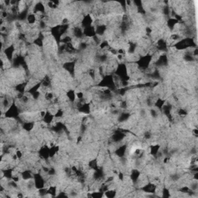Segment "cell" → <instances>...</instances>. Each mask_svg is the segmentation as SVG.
<instances>
[{
    "instance_id": "cell-1",
    "label": "cell",
    "mask_w": 198,
    "mask_h": 198,
    "mask_svg": "<svg viewBox=\"0 0 198 198\" xmlns=\"http://www.w3.org/2000/svg\"><path fill=\"white\" fill-rule=\"evenodd\" d=\"M97 86L100 88H107L111 90V91H117V88L115 86V84L114 81L113 74H105L101 77L100 81L97 84Z\"/></svg>"
},
{
    "instance_id": "cell-2",
    "label": "cell",
    "mask_w": 198,
    "mask_h": 198,
    "mask_svg": "<svg viewBox=\"0 0 198 198\" xmlns=\"http://www.w3.org/2000/svg\"><path fill=\"white\" fill-rule=\"evenodd\" d=\"M21 110L15 101L5 111V117L9 119H19Z\"/></svg>"
},
{
    "instance_id": "cell-3",
    "label": "cell",
    "mask_w": 198,
    "mask_h": 198,
    "mask_svg": "<svg viewBox=\"0 0 198 198\" xmlns=\"http://www.w3.org/2000/svg\"><path fill=\"white\" fill-rule=\"evenodd\" d=\"M33 181H34V183H35V187L37 190H40V189L43 188V187L46 186V182H47V180L45 179L44 176L40 173H34Z\"/></svg>"
},
{
    "instance_id": "cell-4",
    "label": "cell",
    "mask_w": 198,
    "mask_h": 198,
    "mask_svg": "<svg viewBox=\"0 0 198 198\" xmlns=\"http://www.w3.org/2000/svg\"><path fill=\"white\" fill-rule=\"evenodd\" d=\"M15 51V46L14 44H11L9 46H6L5 50H3V54H4L6 59L9 62H12L14 58V53Z\"/></svg>"
},
{
    "instance_id": "cell-5",
    "label": "cell",
    "mask_w": 198,
    "mask_h": 198,
    "mask_svg": "<svg viewBox=\"0 0 198 198\" xmlns=\"http://www.w3.org/2000/svg\"><path fill=\"white\" fill-rule=\"evenodd\" d=\"M38 156L43 160H48L50 159V146L48 145H41L38 150Z\"/></svg>"
},
{
    "instance_id": "cell-6",
    "label": "cell",
    "mask_w": 198,
    "mask_h": 198,
    "mask_svg": "<svg viewBox=\"0 0 198 198\" xmlns=\"http://www.w3.org/2000/svg\"><path fill=\"white\" fill-rule=\"evenodd\" d=\"M76 62L74 60L71 61H65L63 64V68L72 77H74L75 74Z\"/></svg>"
},
{
    "instance_id": "cell-7",
    "label": "cell",
    "mask_w": 198,
    "mask_h": 198,
    "mask_svg": "<svg viewBox=\"0 0 198 198\" xmlns=\"http://www.w3.org/2000/svg\"><path fill=\"white\" fill-rule=\"evenodd\" d=\"M93 23H94L93 16L90 13H88L81 19V20H80V26H81L83 29H84V28L93 26Z\"/></svg>"
},
{
    "instance_id": "cell-8",
    "label": "cell",
    "mask_w": 198,
    "mask_h": 198,
    "mask_svg": "<svg viewBox=\"0 0 198 198\" xmlns=\"http://www.w3.org/2000/svg\"><path fill=\"white\" fill-rule=\"evenodd\" d=\"M156 49L157 51L166 52L168 49V41L164 38H160L157 40L156 45Z\"/></svg>"
},
{
    "instance_id": "cell-9",
    "label": "cell",
    "mask_w": 198,
    "mask_h": 198,
    "mask_svg": "<svg viewBox=\"0 0 198 198\" xmlns=\"http://www.w3.org/2000/svg\"><path fill=\"white\" fill-rule=\"evenodd\" d=\"M156 189H157V187H156V184L151 182H148L142 186L141 190H142L144 193H155L156 192Z\"/></svg>"
},
{
    "instance_id": "cell-10",
    "label": "cell",
    "mask_w": 198,
    "mask_h": 198,
    "mask_svg": "<svg viewBox=\"0 0 198 198\" xmlns=\"http://www.w3.org/2000/svg\"><path fill=\"white\" fill-rule=\"evenodd\" d=\"M125 134L124 133L123 131L119 130V131H116L114 134L111 136V141L114 143H118V142H122L125 138Z\"/></svg>"
},
{
    "instance_id": "cell-11",
    "label": "cell",
    "mask_w": 198,
    "mask_h": 198,
    "mask_svg": "<svg viewBox=\"0 0 198 198\" xmlns=\"http://www.w3.org/2000/svg\"><path fill=\"white\" fill-rule=\"evenodd\" d=\"M127 149H128V146H127L126 144H123V145H121L114 150V154L118 156V158H123L125 157V154H126Z\"/></svg>"
},
{
    "instance_id": "cell-12",
    "label": "cell",
    "mask_w": 198,
    "mask_h": 198,
    "mask_svg": "<svg viewBox=\"0 0 198 198\" xmlns=\"http://www.w3.org/2000/svg\"><path fill=\"white\" fill-rule=\"evenodd\" d=\"M83 32H84V37H87V38H94L96 36V32H95V26H89V27H87L83 29Z\"/></svg>"
},
{
    "instance_id": "cell-13",
    "label": "cell",
    "mask_w": 198,
    "mask_h": 198,
    "mask_svg": "<svg viewBox=\"0 0 198 198\" xmlns=\"http://www.w3.org/2000/svg\"><path fill=\"white\" fill-rule=\"evenodd\" d=\"M140 176H141L140 171H139V170H137V169H133V170H131V173H130L129 174L130 181L134 184L137 183Z\"/></svg>"
},
{
    "instance_id": "cell-14",
    "label": "cell",
    "mask_w": 198,
    "mask_h": 198,
    "mask_svg": "<svg viewBox=\"0 0 198 198\" xmlns=\"http://www.w3.org/2000/svg\"><path fill=\"white\" fill-rule=\"evenodd\" d=\"M54 114H53L52 112L47 110L46 111V114L45 115L43 116V118H42V122L46 125H49L52 124V122H54Z\"/></svg>"
},
{
    "instance_id": "cell-15",
    "label": "cell",
    "mask_w": 198,
    "mask_h": 198,
    "mask_svg": "<svg viewBox=\"0 0 198 198\" xmlns=\"http://www.w3.org/2000/svg\"><path fill=\"white\" fill-rule=\"evenodd\" d=\"M106 31L107 26L105 24H97L95 26V32L97 37H102L105 35Z\"/></svg>"
},
{
    "instance_id": "cell-16",
    "label": "cell",
    "mask_w": 198,
    "mask_h": 198,
    "mask_svg": "<svg viewBox=\"0 0 198 198\" xmlns=\"http://www.w3.org/2000/svg\"><path fill=\"white\" fill-rule=\"evenodd\" d=\"M179 21L178 20H176L175 18H172V17H170V18H168L166 20V26H167V28H168L169 29H170V31L172 30H174V29L176 28V26H177L178 24H179Z\"/></svg>"
},
{
    "instance_id": "cell-17",
    "label": "cell",
    "mask_w": 198,
    "mask_h": 198,
    "mask_svg": "<svg viewBox=\"0 0 198 198\" xmlns=\"http://www.w3.org/2000/svg\"><path fill=\"white\" fill-rule=\"evenodd\" d=\"M33 176H34V173L29 170H25L21 172L22 179H23V180L25 181H28L33 179Z\"/></svg>"
},
{
    "instance_id": "cell-18",
    "label": "cell",
    "mask_w": 198,
    "mask_h": 198,
    "mask_svg": "<svg viewBox=\"0 0 198 198\" xmlns=\"http://www.w3.org/2000/svg\"><path fill=\"white\" fill-rule=\"evenodd\" d=\"M38 21V18H37V15L35 13H29V15H27V18H26V23L28 25H30V26H33L36 25Z\"/></svg>"
},
{
    "instance_id": "cell-19",
    "label": "cell",
    "mask_w": 198,
    "mask_h": 198,
    "mask_svg": "<svg viewBox=\"0 0 198 198\" xmlns=\"http://www.w3.org/2000/svg\"><path fill=\"white\" fill-rule=\"evenodd\" d=\"M66 97H67L68 101L71 104H74L76 101V98H77V96H76V92L74 90L70 89L67 91L66 93Z\"/></svg>"
},
{
    "instance_id": "cell-20",
    "label": "cell",
    "mask_w": 198,
    "mask_h": 198,
    "mask_svg": "<svg viewBox=\"0 0 198 198\" xmlns=\"http://www.w3.org/2000/svg\"><path fill=\"white\" fill-rule=\"evenodd\" d=\"M35 126V122L33 121H26V122H23L22 125V128L24 129L26 131H31L34 128Z\"/></svg>"
},
{
    "instance_id": "cell-21",
    "label": "cell",
    "mask_w": 198,
    "mask_h": 198,
    "mask_svg": "<svg viewBox=\"0 0 198 198\" xmlns=\"http://www.w3.org/2000/svg\"><path fill=\"white\" fill-rule=\"evenodd\" d=\"M160 145L159 144H154L150 145L149 147V154L153 156H158L159 151H160Z\"/></svg>"
},
{
    "instance_id": "cell-22",
    "label": "cell",
    "mask_w": 198,
    "mask_h": 198,
    "mask_svg": "<svg viewBox=\"0 0 198 198\" xmlns=\"http://www.w3.org/2000/svg\"><path fill=\"white\" fill-rule=\"evenodd\" d=\"M130 116H131V114H130L129 112L122 111V113L119 114L118 117V121L119 122H125L126 121H128V119H129Z\"/></svg>"
},
{
    "instance_id": "cell-23",
    "label": "cell",
    "mask_w": 198,
    "mask_h": 198,
    "mask_svg": "<svg viewBox=\"0 0 198 198\" xmlns=\"http://www.w3.org/2000/svg\"><path fill=\"white\" fill-rule=\"evenodd\" d=\"M166 101L164 100V99L161 98V97H159V98L156 99V100L154 101V106L156 107L157 109L159 110H162V107L164 106V105L166 104Z\"/></svg>"
},
{
    "instance_id": "cell-24",
    "label": "cell",
    "mask_w": 198,
    "mask_h": 198,
    "mask_svg": "<svg viewBox=\"0 0 198 198\" xmlns=\"http://www.w3.org/2000/svg\"><path fill=\"white\" fill-rule=\"evenodd\" d=\"M88 168L91 169V170H93L94 171V170H97V169L99 168L98 161H97V159H92V160H91L88 162Z\"/></svg>"
},
{
    "instance_id": "cell-25",
    "label": "cell",
    "mask_w": 198,
    "mask_h": 198,
    "mask_svg": "<svg viewBox=\"0 0 198 198\" xmlns=\"http://www.w3.org/2000/svg\"><path fill=\"white\" fill-rule=\"evenodd\" d=\"M57 187L55 185H50L47 188V193L50 195L51 196H57Z\"/></svg>"
},
{
    "instance_id": "cell-26",
    "label": "cell",
    "mask_w": 198,
    "mask_h": 198,
    "mask_svg": "<svg viewBox=\"0 0 198 198\" xmlns=\"http://www.w3.org/2000/svg\"><path fill=\"white\" fill-rule=\"evenodd\" d=\"M117 195V191H116L114 189H109V190H107L106 192L104 193V196H107L108 198H113L114 196H116Z\"/></svg>"
},
{
    "instance_id": "cell-27",
    "label": "cell",
    "mask_w": 198,
    "mask_h": 198,
    "mask_svg": "<svg viewBox=\"0 0 198 198\" xmlns=\"http://www.w3.org/2000/svg\"><path fill=\"white\" fill-rule=\"evenodd\" d=\"M64 115V111L62 108H58L54 114V118H62Z\"/></svg>"
},
{
    "instance_id": "cell-28",
    "label": "cell",
    "mask_w": 198,
    "mask_h": 198,
    "mask_svg": "<svg viewBox=\"0 0 198 198\" xmlns=\"http://www.w3.org/2000/svg\"><path fill=\"white\" fill-rule=\"evenodd\" d=\"M90 196H91V197H94V198H100V197H102V196H104V193H102V192L101 191H97V192H91V195Z\"/></svg>"
},
{
    "instance_id": "cell-29",
    "label": "cell",
    "mask_w": 198,
    "mask_h": 198,
    "mask_svg": "<svg viewBox=\"0 0 198 198\" xmlns=\"http://www.w3.org/2000/svg\"><path fill=\"white\" fill-rule=\"evenodd\" d=\"M170 196V190H169V189L164 187L162 190V197H169Z\"/></svg>"
},
{
    "instance_id": "cell-30",
    "label": "cell",
    "mask_w": 198,
    "mask_h": 198,
    "mask_svg": "<svg viewBox=\"0 0 198 198\" xmlns=\"http://www.w3.org/2000/svg\"><path fill=\"white\" fill-rule=\"evenodd\" d=\"M150 114H151L152 117L153 118H157L158 115H159V113H158L157 110H156V109L150 110Z\"/></svg>"
},
{
    "instance_id": "cell-31",
    "label": "cell",
    "mask_w": 198,
    "mask_h": 198,
    "mask_svg": "<svg viewBox=\"0 0 198 198\" xmlns=\"http://www.w3.org/2000/svg\"><path fill=\"white\" fill-rule=\"evenodd\" d=\"M15 153V155H16L18 159H21L23 157V152L21 151V150H16Z\"/></svg>"
}]
</instances>
